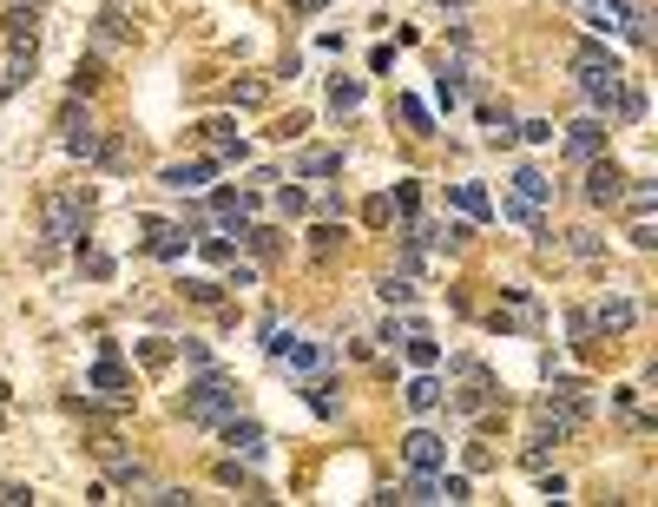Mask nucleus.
Listing matches in <instances>:
<instances>
[{"instance_id": "nucleus-44", "label": "nucleus", "mask_w": 658, "mask_h": 507, "mask_svg": "<svg viewBox=\"0 0 658 507\" xmlns=\"http://www.w3.org/2000/svg\"><path fill=\"white\" fill-rule=\"evenodd\" d=\"M99 86V60H79V73H73V93H93Z\"/></svg>"}, {"instance_id": "nucleus-16", "label": "nucleus", "mask_w": 658, "mask_h": 507, "mask_svg": "<svg viewBox=\"0 0 658 507\" xmlns=\"http://www.w3.org/2000/svg\"><path fill=\"white\" fill-rule=\"evenodd\" d=\"M211 211L224 218V231H244L257 211V191H211Z\"/></svg>"}, {"instance_id": "nucleus-24", "label": "nucleus", "mask_w": 658, "mask_h": 507, "mask_svg": "<svg viewBox=\"0 0 658 507\" xmlns=\"http://www.w3.org/2000/svg\"><path fill=\"white\" fill-rule=\"evenodd\" d=\"M619 205H626L632 218H652V211H658V185H652V178H632V185L619 191Z\"/></svg>"}, {"instance_id": "nucleus-2", "label": "nucleus", "mask_w": 658, "mask_h": 507, "mask_svg": "<svg viewBox=\"0 0 658 507\" xmlns=\"http://www.w3.org/2000/svg\"><path fill=\"white\" fill-rule=\"evenodd\" d=\"M86 224H93V191H47L40 198V231L47 244H86Z\"/></svg>"}, {"instance_id": "nucleus-38", "label": "nucleus", "mask_w": 658, "mask_h": 507, "mask_svg": "<svg viewBox=\"0 0 658 507\" xmlns=\"http://www.w3.org/2000/svg\"><path fill=\"white\" fill-rule=\"evenodd\" d=\"M461 93H468V73L448 66V73H441V106H461Z\"/></svg>"}, {"instance_id": "nucleus-53", "label": "nucleus", "mask_w": 658, "mask_h": 507, "mask_svg": "<svg viewBox=\"0 0 658 507\" xmlns=\"http://www.w3.org/2000/svg\"><path fill=\"white\" fill-rule=\"evenodd\" d=\"M0 99H7V80H0Z\"/></svg>"}, {"instance_id": "nucleus-10", "label": "nucleus", "mask_w": 658, "mask_h": 507, "mask_svg": "<svg viewBox=\"0 0 658 507\" xmlns=\"http://www.w3.org/2000/svg\"><path fill=\"white\" fill-rule=\"evenodd\" d=\"M86 389H99L106 402H132V396H139V389H132V376L119 369V356H112V343L99 349V363L86 369Z\"/></svg>"}, {"instance_id": "nucleus-22", "label": "nucleus", "mask_w": 658, "mask_h": 507, "mask_svg": "<svg viewBox=\"0 0 658 507\" xmlns=\"http://www.w3.org/2000/svg\"><path fill=\"white\" fill-rule=\"evenodd\" d=\"M514 198H527V205H547V198H553V178L540 172V165H520V172H514Z\"/></svg>"}, {"instance_id": "nucleus-43", "label": "nucleus", "mask_w": 658, "mask_h": 507, "mask_svg": "<svg viewBox=\"0 0 658 507\" xmlns=\"http://www.w3.org/2000/svg\"><path fill=\"white\" fill-rule=\"evenodd\" d=\"M389 198H395V211H402V218H415V205H422V191H415V185H395Z\"/></svg>"}, {"instance_id": "nucleus-12", "label": "nucleus", "mask_w": 658, "mask_h": 507, "mask_svg": "<svg viewBox=\"0 0 658 507\" xmlns=\"http://www.w3.org/2000/svg\"><path fill=\"white\" fill-rule=\"evenodd\" d=\"M145 251L165 257V264H178V257L191 251V231L185 224H165V218H145Z\"/></svg>"}, {"instance_id": "nucleus-15", "label": "nucleus", "mask_w": 658, "mask_h": 507, "mask_svg": "<svg viewBox=\"0 0 658 507\" xmlns=\"http://www.w3.org/2000/svg\"><path fill=\"white\" fill-rule=\"evenodd\" d=\"M402 455H408V468H441V461H448V442H441L435 428H408Z\"/></svg>"}, {"instance_id": "nucleus-46", "label": "nucleus", "mask_w": 658, "mask_h": 507, "mask_svg": "<svg viewBox=\"0 0 658 507\" xmlns=\"http://www.w3.org/2000/svg\"><path fill=\"white\" fill-rule=\"evenodd\" d=\"M566 330H573V343L586 349V336H593V310H573V317H566Z\"/></svg>"}, {"instance_id": "nucleus-7", "label": "nucleus", "mask_w": 658, "mask_h": 507, "mask_svg": "<svg viewBox=\"0 0 658 507\" xmlns=\"http://www.w3.org/2000/svg\"><path fill=\"white\" fill-rule=\"evenodd\" d=\"M0 47L7 53H40V0H20L0 14Z\"/></svg>"}, {"instance_id": "nucleus-23", "label": "nucleus", "mask_w": 658, "mask_h": 507, "mask_svg": "<svg viewBox=\"0 0 658 507\" xmlns=\"http://www.w3.org/2000/svg\"><path fill=\"white\" fill-rule=\"evenodd\" d=\"M99 40H106V47H132V20H126L119 0H106V14H99Z\"/></svg>"}, {"instance_id": "nucleus-11", "label": "nucleus", "mask_w": 658, "mask_h": 507, "mask_svg": "<svg viewBox=\"0 0 658 507\" xmlns=\"http://www.w3.org/2000/svg\"><path fill=\"white\" fill-rule=\"evenodd\" d=\"M211 178H218V159H178L158 172V185L165 191H211Z\"/></svg>"}, {"instance_id": "nucleus-8", "label": "nucleus", "mask_w": 658, "mask_h": 507, "mask_svg": "<svg viewBox=\"0 0 658 507\" xmlns=\"http://www.w3.org/2000/svg\"><path fill=\"white\" fill-rule=\"evenodd\" d=\"M218 442L231 448V455H244V461H264L270 455V435H264V422H251V415H224L218 422Z\"/></svg>"}, {"instance_id": "nucleus-52", "label": "nucleus", "mask_w": 658, "mask_h": 507, "mask_svg": "<svg viewBox=\"0 0 658 507\" xmlns=\"http://www.w3.org/2000/svg\"><path fill=\"white\" fill-rule=\"evenodd\" d=\"M0 402H7V382H0Z\"/></svg>"}, {"instance_id": "nucleus-3", "label": "nucleus", "mask_w": 658, "mask_h": 507, "mask_svg": "<svg viewBox=\"0 0 658 507\" xmlns=\"http://www.w3.org/2000/svg\"><path fill=\"white\" fill-rule=\"evenodd\" d=\"M231 409H237V382L224 376V369H198V382L178 396V415H185V422H198V428H218Z\"/></svg>"}, {"instance_id": "nucleus-34", "label": "nucleus", "mask_w": 658, "mask_h": 507, "mask_svg": "<svg viewBox=\"0 0 658 507\" xmlns=\"http://www.w3.org/2000/svg\"><path fill=\"white\" fill-rule=\"evenodd\" d=\"M566 251H573V257H599V251H606V238H599V231H586V224H580V231H566Z\"/></svg>"}, {"instance_id": "nucleus-31", "label": "nucleus", "mask_w": 658, "mask_h": 507, "mask_svg": "<svg viewBox=\"0 0 658 507\" xmlns=\"http://www.w3.org/2000/svg\"><path fill=\"white\" fill-rule=\"evenodd\" d=\"M264 99H270V86H264V80H231V106H237V112L264 106Z\"/></svg>"}, {"instance_id": "nucleus-39", "label": "nucleus", "mask_w": 658, "mask_h": 507, "mask_svg": "<svg viewBox=\"0 0 658 507\" xmlns=\"http://www.w3.org/2000/svg\"><path fill=\"white\" fill-rule=\"evenodd\" d=\"M198 251L211 257V264H237V238H198Z\"/></svg>"}, {"instance_id": "nucleus-29", "label": "nucleus", "mask_w": 658, "mask_h": 507, "mask_svg": "<svg viewBox=\"0 0 658 507\" xmlns=\"http://www.w3.org/2000/svg\"><path fill=\"white\" fill-rule=\"evenodd\" d=\"M395 112H402V126H408V132H422V139L435 132V119H428V106H422V99H408V93H402V99H395Z\"/></svg>"}, {"instance_id": "nucleus-1", "label": "nucleus", "mask_w": 658, "mask_h": 507, "mask_svg": "<svg viewBox=\"0 0 658 507\" xmlns=\"http://www.w3.org/2000/svg\"><path fill=\"white\" fill-rule=\"evenodd\" d=\"M573 86H580L586 106L606 119L612 99H619V86H626V66H619V53H612L606 40H580V47H573Z\"/></svg>"}, {"instance_id": "nucleus-14", "label": "nucleus", "mask_w": 658, "mask_h": 507, "mask_svg": "<svg viewBox=\"0 0 658 507\" xmlns=\"http://www.w3.org/2000/svg\"><path fill=\"white\" fill-rule=\"evenodd\" d=\"M593 330H606V336H632V330H639V303H632V297H599Z\"/></svg>"}, {"instance_id": "nucleus-49", "label": "nucleus", "mask_w": 658, "mask_h": 507, "mask_svg": "<svg viewBox=\"0 0 658 507\" xmlns=\"http://www.w3.org/2000/svg\"><path fill=\"white\" fill-rule=\"evenodd\" d=\"M145 501H158V507H185L191 494H185V488H145Z\"/></svg>"}, {"instance_id": "nucleus-48", "label": "nucleus", "mask_w": 658, "mask_h": 507, "mask_svg": "<svg viewBox=\"0 0 658 507\" xmlns=\"http://www.w3.org/2000/svg\"><path fill=\"white\" fill-rule=\"evenodd\" d=\"M178 349H185V363H191V369H211V349H204L198 336H185V343H178Z\"/></svg>"}, {"instance_id": "nucleus-20", "label": "nucleus", "mask_w": 658, "mask_h": 507, "mask_svg": "<svg viewBox=\"0 0 658 507\" xmlns=\"http://www.w3.org/2000/svg\"><path fill=\"white\" fill-rule=\"evenodd\" d=\"M626 0H586V27L593 33H626Z\"/></svg>"}, {"instance_id": "nucleus-37", "label": "nucleus", "mask_w": 658, "mask_h": 507, "mask_svg": "<svg viewBox=\"0 0 658 507\" xmlns=\"http://www.w3.org/2000/svg\"><path fill=\"white\" fill-rule=\"evenodd\" d=\"M218 481H224V488H251V468H244V455H224V461H218Z\"/></svg>"}, {"instance_id": "nucleus-5", "label": "nucleus", "mask_w": 658, "mask_h": 507, "mask_svg": "<svg viewBox=\"0 0 658 507\" xmlns=\"http://www.w3.org/2000/svg\"><path fill=\"white\" fill-rule=\"evenodd\" d=\"M533 415H540V422H566L573 435H580V428L593 422V402H586V389H580V382H553V389H540Z\"/></svg>"}, {"instance_id": "nucleus-47", "label": "nucleus", "mask_w": 658, "mask_h": 507, "mask_svg": "<svg viewBox=\"0 0 658 507\" xmlns=\"http://www.w3.org/2000/svg\"><path fill=\"white\" fill-rule=\"evenodd\" d=\"M441 501H474V488H468V475H448V481H441Z\"/></svg>"}, {"instance_id": "nucleus-35", "label": "nucleus", "mask_w": 658, "mask_h": 507, "mask_svg": "<svg viewBox=\"0 0 658 507\" xmlns=\"http://www.w3.org/2000/svg\"><path fill=\"white\" fill-rule=\"evenodd\" d=\"M277 211H283V218H303V211H310V191H303V185H277Z\"/></svg>"}, {"instance_id": "nucleus-19", "label": "nucleus", "mask_w": 658, "mask_h": 507, "mask_svg": "<svg viewBox=\"0 0 658 507\" xmlns=\"http://www.w3.org/2000/svg\"><path fill=\"white\" fill-rule=\"evenodd\" d=\"M204 139H211V152L218 159H244V132H237V119H204Z\"/></svg>"}, {"instance_id": "nucleus-40", "label": "nucleus", "mask_w": 658, "mask_h": 507, "mask_svg": "<svg viewBox=\"0 0 658 507\" xmlns=\"http://www.w3.org/2000/svg\"><path fill=\"white\" fill-rule=\"evenodd\" d=\"M303 132H310V119H303V112H290V119H277V126H270V139L290 145V139H303Z\"/></svg>"}, {"instance_id": "nucleus-28", "label": "nucleus", "mask_w": 658, "mask_h": 507, "mask_svg": "<svg viewBox=\"0 0 658 507\" xmlns=\"http://www.w3.org/2000/svg\"><path fill=\"white\" fill-rule=\"evenodd\" d=\"M237 244H244L251 257H270V251H277V231H270V224H244V231H237Z\"/></svg>"}, {"instance_id": "nucleus-27", "label": "nucleus", "mask_w": 658, "mask_h": 507, "mask_svg": "<svg viewBox=\"0 0 658 507\" xmlns=\"http://www.w3.org/2000/svg\"><path fill=\"white\" fill-rule=\"evenodd\" d=\"M356 106H362V80H349V73H336V80H329V112L343 119V112H356Z\"/></svg>"}, {"instance_id": "nucleus-9", "label": "nucleus", "mask_w": 658, "mask_h": 507, "mask_svg": "<svg viewBox=\"0 0 658 507\" xmlns=\"http://www.w3.org/2000/svg\"><path fill=\"white\" fill-rule=\"evenodd\" d=\"M586 205H593V211H612V205H619V191H626V172H619V165H612V159H586Z\"/></svg>"}, {"instance_id": "nucleus-6", "label": "nucleus", "mask_w": 658, "mask_h": 507, "mask_svg": "<svg viewBox=\"0 0 658 507\" xmlns=\"http://www.w3.org/2000/svg\"><path fill=\"white\" fill-rule=\"evenodd\" d=\"M448 376H455V382H461L455 396H448V402H455V409H461V415H481V409H487V402H494V376H487V369H481V363H474V356H455V363H448Z\"/></svg>"}, {"instance_id": "nucleus-45", "label": "nucleus", "mask_w": 658, "mask_h": 507, "mask_svg": "<svg viewBox=\"0 0 658 507\" xmlns=\"http://www.w3.org/2000/svg\"><path fill=\"white\" fill-rule=\"evenodd\" d=\"M520 139H527V145H547L553 126H547V119H520Z\"/></svg>"}, {"instance_id": "nucleus-36", "label": "nucleus", "mask_w": 658, "mask_h": 507, "mask_svg": "<svg viewBox=\"0 0 658 507\" xmlns=\"http://www.w3.org/2000/svg\"><path fill=\"white\" fill-rule=\"evenodd\" d=\"M389 218H395V198H389V191H376V198L362 205V224H369V231H382Z\"/></svg>"}, {"instance_id": "nucleus-25", "label": "nucleus", "mask_w": 658, "mask_h": 507, "mask_svg": "<svg viewBox=\"0 0 658 507\" xmlns=\"http://www.w3.org/2000/svg\"><path fill=\"white\" fill-rule=\"evenodd\" d=\"M376 297L389 303V310H408V303H415V277H408V270H389V277L376 284Z\"/></svg>"}, {"instance_id": "nucleus-50", "label": "nucleus", "mask_w": 658, "mask_h": 507, "mask_svg": "<svg viewBox=\"0 0 658 507\" xmlns=\"http://www.w3.org/2000/svg\"><path fill=\"white\" fill-rule=\"evenodd\" d=\"M86 277H99V284H106V277H112V257H106V251H86Z\"/></svg>"}, {"instance_id": "nucleus-32", "label": "nucleus", "mask_w": 658, "mask_h": 507, "mask_svg": "<svg viewBox=\"0 0 658 507\" xmlns=\"http://www.w3.org/2000/svg\"><path fill=\"white\" fill-rule=\"evenodd\" d=\"M297 172H303V178H336V172H343V152H310Z\"/></svg>"}, {"instance_id": "nucleus-51", "label": "nucleus", "mask_w": 658, "mask_h": 507, "mask_svg": "<svg viewBox=\"0 0 658 507\" xmlns=\"http://www.w3.org/2000/svg\"><path fill=\"white\" fill-rule=\"evenodd\" d=\"M441 7H468V0H441Z\"/></svg>"}, {"instance_id": "nucleus-41", "label": "nucleus", "mask_w": 658, "mask_h": 507, "mask_svg": "<svg viewBox=\"0 0 658 507\" xmlns=\"http://www.w3.org/2000/svg\"><path fill=\"white\" fill-rule=\"evenodd\" d=\"M336 244H343V231H336V224H316V231H310V251H316V257H329Z\"/></svg>"}, {"instance_id": "nucleus-42", "label": "nucleus", "mask_w": 658, "mask_h": 507, "mask_svg": "<svg viewBox=\"0 0 658 507\" xmlns=\"http://www.w3.org/2000/svg\"><path fill=\"white\" fill-rule=\"evenodd\" d=\"M0 507H33V488L27 481H0Z\"/></svg>"}, {"instance_id": "nucleus-18", "label": "nucleus", "mask_w": 658, "mask_h": 507, "mask_svg": "<svg viewBox=\"0 0 658 507\" xmlns=\"http://www.w3.org/2000/svg\"><path fill=\"white\" fill-rule=\"evenodd\" d=\"M448 205H455V211H461L468 224H487V218H494V205H487V191L474 185V178H461V185L448 191Z\"/></svg>"}, {"instance_id": "nucleus-17", "label": "nucleus", "mask_w": 658, "mask_h": 507, "mask_svg": "<svg viewBox=\"0 0 658 507\" xmlns=\"http://www.w3.org/2000/svg\"><path fill=\"white\" fill-rule=\"evenodd\" d=\"M402 402H408V409H415V415H435L441 402H448V382H441V376H408Z\"/></svg>"}, {"instance_id": "nucleus-30", "label": "nucleus", "mask_w": 658, "mask_h": 507, "mask_svg": "<svg viewBox=\"0 0 658 507\" xmlns=\"http://www.w3.org/2000/svg\"><path fill=\"white\" fill-rule=\"evenodd\" d=\"M178 356V343H165V336H139V363L145 369H165Z\"/></svg>"}, {"instance_id": "nucleus-26", "label": "nucleus", "mask_w": 658, "mask_h": 507, "mask_svg": "<svg viewBox=\"0 0 658 507\" xmlns=\"http://www.w3.org/2000/svg\"><path fill=\"white\" fill-rule=\"evenodd\" d=\"M501 218L520 224V231H533V238L547 244V231H540V205H527V198H501Z\"/></svg>"}, {"instance_id": "nucleus-33", "label": "nucleus", "mask_w": 658, "mask_h": 507, "mask_svg": "<svg viewBox=\"0 0 658 507\" xmlns=\"http://www.w3.org/2000/svg\"><path fill=\"white\" fill-rule=\"evenodd\" d=\"M310 409H316V415H336V409H343V396H336V382H329V376L310 382Z\"/></svg>"}, {"instance_id": "nucleus-21", "label": "nucleus", "mask_w": 658, "mask_h": 507, "mask_svg": "<svg viewBox=\"0 0 658 507\" xmlns=\"http://www.w3.org/2000/svg\"><path fill=\"white\" fill-rule=\"evenodd\" d=\"M224 290H231V284H218V277H178V297L198 303V310H218Z\"/></svg>"}, {"instance_id": "nucleus-4", "label": "nucleus", "mask_w": 658, "mask_h": 507, "mask_svg": "<svg viewBox=\"0 0 658 507\" xmlns=\"http://www.w3.org/2000/svg\"><path fill=\"white\" fill-rule=\"evenodd\" d=\"M99 139H106V132H99V119L79 106V93H73V99L60 106V145H66V159L93 165V159H99Z\"/></svg>"}, {"instance_id": "nucleus-13", "label": "nucleus", "mask_w": 658, "mask_h": 507, "mask_svg": "<svg viewBox=\"0 0 658 507\" xmlns=\"http://www.w3.org/2000/svg\"><path fill=\"white\" fill-rule=\"evenodd\" d=\"M566 152H573V159H599V152H606V119H599V112H586V119H573V126H566Z\"/></svg>"}]
</instances>
